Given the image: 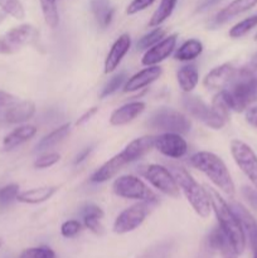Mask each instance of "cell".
Masks as SVG:
<instances>
[{"label":"cell","mask_w":257,"mask_h":258,"mask_svg":"<svg viewBox=\"0 0 257 258\" xmlns=\"http://www.w3.org/2000/svg\"><path fill=\"white\" fill-rule=\"evenodd\" d=\"M203 52V43L199 39H188L175 50L174 58L180 62H190L198 58Z\"/></svg>","instance_id":"28"},{"label":"cell","mask_w":257,"mask_h":258,"mask_svg":"<svg viewBox=\"0 0 257 258\" xmlns=\"http://www.w3.org/2000/svg\"><path fill=\"white\" fill-rule=\"evenodd\" d=\"M231 154L234 163L242 173L249 179L257 190V156L246 143L241 140L231 141Z\"/></svg>","instance_id":"11"},{"label":"cell","mask_w":257,"mask_h":258,"mask_svg":"<svg viewBox=\"0 0 257 258\" xmlns=\"http://www.w3.org/2000/svg\"><path fill=\"white\" fill-rule=\"evenodd\" d=\"M113 193L123 199H131L138 202H148L156 204L159 202L156 194L135 175H121L115 179L112 184Z\"/></svg>","instance_id":"8"},{"label":"cell","mask_w":257,"mask_h":258,"mask_svg":"<svg viewBox=\"0 0 257 258\" xmlns=\"http://www.w3.org/2000/svg\"><path fill=\"white\" fill-rule=\"evenodd\" d=\"M151 206L148 202H138L126 208L115 219L112 231L116 234H126L138 229L150 214Z\"/></svg>","instance_id":"10"},{"label":"cell","mask_w":257,"mask_h":258,"mask_svg":"<svg viewBox=\"0 0 257 258\" xmlns=\"http://www.w3.org/2000/svg\"><path fill=\"white\" fill-rule=\"evenodd\" d=\"M97 111H98V108L96 107V106L95 107L88 108V110L86 111V112L83 113L80 118H78L77 122H76V126H81V125H83V123L87 122V121H90L91 118H92V116H95L96 113H97Z\"/></svg>","instance_id":"47"},{"label":"cell","mask_w":257,"mask_h":258,"mask_svg":"<svg viewBox=\"0 0 257 258\" xmlns=\"http://www.w3.org/2000/svg\"><path fill=\"white\" fill-rule=\"evenodd\" d=\"M161 75H163V68L160 66H148L146 68L139 71L138 73L127 78L123 85V92L130 93L143 90L144 87H148L156 80H159Z\"/></svg>","instance_id":"16"},{"label":"cell","mask_w":257,"mask_h":258,"mask_svg":"<svg viewBox=\"0 0 257 258\" xmlns=\"http://www.w3.org/2000/svg\"><path fill=\"white\" fill-rule=\"evenodd\" d=\"M154 138L155 136H141V138L135 139L131 143H128L125 146L121 154L127 161V164L134 163V161L139 160L143 156H145L149 151L154 149Z\"/></svg>","instance_id":"21"},{"label":"cell","mask_w":257,"mask_h":258,"mask_svg":"<svg viewBox=\"0 0 257 258\" xmlns=\"http://www.w3.org/2000/svg\"><path fill=\"white\" fill-rule=\"evenodd\" d=\"M251 63L257 67V53H254V55H253V57H252V62Z\"/></svg>","instance_id":"51"},{"label":"cell","mask_w":257,"mask_h":258,"mask_svg":"<svg viewBox=\"0 0 257 258\" xmlns=\"http://www.w3.org/2000/svg\"><path fill=\"white\" fill-rule=\"evenodd\" d=\"M171 249H173V243L170 241L159 242L149 247L138 258H168L170 256Z\"/></svg>","instance_id":"33"},{"label":"cell","mask_w":257,"mask_h":258,"mask_svg":"<svg viewBox=\"0 0 257 258\" xmlns=\"http://www.w3.org/2000/svg\"><path fill=\"white\" fill-rule=\"evenodd\" d=\"M216 248L211 244V242L208 241V238L204 239L203 244H202L201 249H199L198 258H213Z\"/></svg>","instance_id":"44"},{"label":"cell","mask_w":257,"mask_h":258,"mask_svg":"<svg viewBox=\"0 0 257 258\" xmlns=\"http://www.w3.org/2000/svg\"><path fill=\"white\" fill-rule=\"evenodd\" d=\"M58 186L44 185L39 188H32L18 194L17 201L24 204H40L49 201L58 191Z\"/></svg>","instance_id":"23"},{"label":"cell","mask_w":257,"mask_h":258,"mask_svg":"<svg viewBox=\"0 0 257 258\" xmlns=\"http://www.w3.org/2000/svg\"><path fill=\"white\" fill-rule=\"evenodd\" d=\"M146 125L153 130H159L163 133H175L180 135H185L191 128V122L188 116L174 108L168 107H161L154 111Z\"/></svg>","instance_id":"6"},{"label":"cell","mask_w":257,"mask_h":258,"mask_svg":"<svg viewBox=\"0 0 257 258\" xmlns=\"http://www.w3.org/2000/svg\"><path fill=\"white\" fill-rule=\"evenodd\" d=\"M190 164L191 166L202 171L226 196L229 198L234 196L236 186L233 179L224 161L218 155L209 151H199L191 155Z\"/></svg>","instance_id":"3"},{"label":"cell","mask_w":257,"mask_h":258,"mask_svg":"<svg viewBox=\"0 0 257 258\" xmlns=\"http://www.w3.org/2000/svg\"><path fill=\"white\" fill-rule=\"evenodd\" d=\"M38 42L39 30L32 24H20L0 35V54H15L27 45H37Z\"/></svg>","instance_id":"5"},{"label":"cell","mask_w":257,"mask_h":258,"mask_svg":"<svg viewBox=\"0 0 257 258\" xmlns=\"http://www.w3.org/2000/svg\"><path fill=\"white\" fill-rule=\"evenodd\" d=\"M165 37H166L165 28L155 27V29H153L151 32H149L148 34H145L144 37H141L140 39H139L136 47H138L139 50H148L149 48L155 45L156 43H159L163 38Z\"/></svg>","instance_id":"31"},{"label":"cell","mask_w":257,"mask_h":258,"mask_svg":"<svg viewBox=\"0 0 257 258\" xmlns=\"http://www.w3.org/2000/svg\"><path fill=\"white\" fill-rule=\"evenodd\" d=\"M83 224L87 229H90L92 233L97 234V236H102L105 233L102 224H101V219L96 218V217H82Z\"/></svg>","instance_id":"41"},{"label":"cell","mask_w":257,"mask_h":258,"mask_svg":"<svg viewBox=\"0 0 257 258\" xmlns=\"http://www.w3.org/2000/svg\"><path fill=\"white\" fill-rule=\"evenodd\" d=\"M5 15H7V14H5V13L3 12V10H2V12H0V24H2V23L4 22V19H5Z\"/></svg>","instance_id":"52"},{"label":"cell","mask_w":257,"mask_h":258,"mask_svg":"<svg viewBox=\"0 0 257 258\" xmlns=\"http://www.w3.org/2000/svg\"><path fill=\"white\" fill-rule=\"evenodd\" d=\"M253 258H257V247H253Z\"/></svg>","instance_id":"53"},{"label":"cell","mask_w":257,"mask_h":258,"mask_svg":"<svg viewBox=\"0 0 257 258\" xmlns=\"http://www.w3.org/2000/svg\"><path fill=\"white\" fill-rule=\"evenodd\" d=\"M176 81L184 93H190L199 82V70L196 63H188L179 68L176 72Z\"/></svg>","instance_id":"25"},{"label":"cell","mask_w":257,"mask_h":258,"mask_svg":"<svg viewBox=\"0 0 257 258\" xmlns=\"http://www.w3.org/2000/svg\"><path fill=\"white\" fill-rule=\"evenodd\" d=\"M242 194H243L244 198L247 199L251 207H253L254 209H257V190L256 189L248 188V186H243L242 189Z\"/></svg>","instance_id":"45"},{"label":"cell","mask_w":257,"mask_h":258,"mask_svg":"<svg viewBox=\"0 0 257 258\" xmlns=\"http://www.w3.org/2000/svg\"><path fill=\"white\" fill-rule=\"evenodd\" d=\"M91 151H92V148H86V149H83L82 151H81L80 154H78L77 155V158H76V160H75V164H81V163H83V161L86 160V159L88 158V156H90V154H91Z\"/></svg>","instance_id":"50"},{"label":"cell","mask_w":257,"mask_h":258,"mask_svg":"<svg viewBox=\"0 0 257 258\" xmlns=\"http://www.w3.org/2000/svg\"><path fill=\"white\" fill-rule=\"evenodd\" d=\"M254 40H256V42H257V33H256V35H254Z\"/></svg>","instance_id":"55"},{"label":"cell","mask_w":257,"mask_h":258,"mask_svg":"<svg viewBox=\"0 0 257 258\" xmlns=\"http://www.w3.org/2000/svg\"><path fill=\"white\" fill-rule=\"evenodd\" d=\"M254 27H257V13L253 15H249V17L244 18L243 20L238 22L237 24H234L233 27L229 29L228 34L231 38H242L243 35H246L247 33L251 32Z\"/></svg>","instance_id":"32"},{"label":"cell","mask_w":257,"mask_h":258,"mask_svg":"<svg viewBox=\"0 0 257 258\" xmlns=\"http://www.w3.org/2000/svg\"><path fill=\"white\" fill-rule=\"evenodd\" d=\"M176 4H178V0H160L159 7L156 8L149 20V27H160L168 18L171 17Z\"/></svg>","instance_id":"29"},{"label":"cell","mask_w":257,"mask_h":258,"mask_svg":"<svg viewBox=\"0 0 257 258\" xmlns=\"http://www.w3.org/2000/svg\"><path fill=\"white\" fill-rule=\"evenodd\" d=\"M246 121L251 126L257 128V106L247 108L246 111Z\"/></svg>","instance_id":"48"},{"label":"cell","mask_w":257,"mask_h":258,"mask_svg":"<svg viewBox=\"0 0 257 258\" xmlns=\"http://www.w3.org/2000/svg\"><path fill=\"white\" fill-rule=\"evenodd\" d=\"M2 246H3V239L0 238V248H2Z\"/></svg>","instance_id":"54"},{"label":"cell","mask_w":257,"mask_h":258,"mask_svg":"<svg viewBox=\"0 0 257 258\" xmlns=\"http://www.w3.org/2000/svg\"><path fill=\"white\" fill-rule=\"evenodd\" d=\"M71 134V123H63L58 128L53 130L44 138L40 139L39 143L37 144V151H48L49 149L54 148V146L59 145L62 141L70 136Z\"/></svg>","instance_id":"27"},{"label":"cell","mask_w":257,"mask_h":258,"mask_svg":"<svg viewBox=\"0 0 257 258\" xmlns=\"http://www.w3.org/2000/svg\"><path fill=\"white\" fill-rule=\"evenodd\" d=\"M125 165H127V161L125 160L122 154H116L112 158L108 159L106 163H103L100 168L96 169V170L93 171L92 175L90 176V181L91 183L96 184L106 183V181H108L110 179H112L113 176H116V174H117Z\"/></svg>","instance_id":"18"},{"label":"cell","mask_w":257,"mask_h":258,"mask_svg":"<svg viewBox=\"0 0 257 258\" xmlns=\"http://www.w3.org/2000/svg\"><path fill=\"white\" fill-rule=\"evenodd\" d=\"M155 2L156 0H133V2L127 5V8H126V14H138V13L143 12V10L151 7Z\"/></svg>","instance_id":"40"},{"label":"cell","mask_w":257,"mask_h":258,"mask_svg":"<svg viewBox=\"0 0 257 258\" xmlns=\"http://www.w3.org/2000/svg\"><path fill=\"white\" fill-rule=\"evenodd\" d=\"M127 78L128 76L126 72H120L117 73V75L112 76V77L108 80V82L103 86L102 91H101L100 93V98H106L108 97V96L113 95L116 91H118V88L123 87V85H125V82L127 81Z\"/></svg>","instance_id":"34"},{"label":"cell","mask_w":257,"mask_h":258,"mask_svg":"<svg viewBox=\"0 0 257 258\" xmlns=\"http://www.w3.org/2000/svg\"><path fill=\"white\" fill-rule=\"evenodd\" d=\"M232 209L234 211V213L238 217L239 222H241V226L243 228L244 236L246 238H248L251 246L253 244V242L256 241L257 237V221L253 218L251 213H249L248 209L246 207L242 206L241 203H232L231 204Z\"/></svg>","instance_id":"24"},{"label":"cell","mask_w":257,"mask_h":258,"mask_svg":"<svg viewBox=\"0 0 257 258\" xmlns=\"http://www.w3.org/2000/svg\"><path fill=\"white\" fill-rule=\"evenodd\" d=\"M60 155L58 153H45L40 155L37 160L34 161L35 169H47L50 166L55 165L59 161Z\"/></svg>","instance_id":"39"},{"label":"cell","mask_w":257,"mask_h":258,"mask_svg":"<svg viewBox=\"0 0 257 258\" xmlns=\"http://www.w3.org/2000/svg\"><path fill=\"white\" fill-rule=\"evenodd\" d=\"M81 217H96V218H103V211L95 203H85L81 207Z\"/></svg>","instance_id":"42"},{"label":"cell","mask_w":257,"mask_h":258,"mask_svg":"<svg viewBox=\"0 0 257 258\" xmlns=\"http://www.w3.org/2000/svg\"><path fill=\"white\" fill-rule=\"evenodd\" d=\"M42 8L43 18L45 24L54 29L59 24V13L57 8V0H39Z\"/></svg>","instance_id":"30"},{"label":"cell","mask_w":257,"mask_h":258,"mask_svg":"<svg viewBox=\"0 0 257 258\" xmlns=\"http://www.w3.org/2000/svg\"><path fill=\"white\" fill-rule=\"evenodd\" d=\"M219 2H222V0H201L198 4V7H197V12L198 13L206 12V10L211 9L212 7H214V5L218 4Z\"/></svg>","instance_id":"49"},{"label":"cell","mask_w":257,"mask_h":258,"mask_svg":"<svg viewBox=\"0 0 257 258\" xmlns=\"http://www.w3.org/2000/svg\"><path fill=\"white\" fill-rule=\"evenodd\" d=\"M154 148L170 159H180L188 153V143L180 134L163 133L154 138Z\"/></svg>","instance_id":"12"},{"label":"cell","mask_w":257,"mask_h":258,"mask_svg":"<svg viewBox=\"0 0 257 258\" xmlns=\"http://www.w3.org/2000/svg\"><path fill=\"white\" fill-rule=\"evenodd\" d=\"M181 106L191 117L197 118L202 123L213 130H221L226 126L228 118L222 116L213 106H209L198 96L184 93L181 96Z\"/></svg>","instance_id":"7"},{"label":"cell","mask_w":257,"mask_h":258,"mask_svg":"<svg viewBox=\"0 0 257 258\" xmlns=\"http://www.w3.org/2000/svg\"><path fill=\"white\" fill-rule=\"evenodd\" d=\"M236 72L237 68L232 63H223V64L217 66L213 70L209 71L203 78L204 87L216 91L224 90L233 80Z\"/></svg>","instance_id":"14"},{"label":"cell","mask_w":257,"mask_h":258,"mask_svg":"<svg viewBox=\"0 0 257 258\" xmlns=\"http://www.w3.org/2000/svg\"><path fill=\"white\" fill-rule=\"evenodd\" d=\"M212 203V211L216 214L219 228L222 229L229 243L238 254H242L246 247V236L241 226L238 217L232 209L231 204L227 203L223 197L213 188H207Z\"/></svg>","instance_id":"2"},{"label":"cell","mask_w":257,"mask_h":258,"mask_svg":"<svg viewBox=\"0 0 257 258\" xmlns=\"http://www.w3.org/2000/svg\"><path fill=\"white\" fill-rule=\"evenodd\" d=\"M81 229H82V224L77 219H70L60 226V234L65 238H73L80 233Z\"/></svg>","instance_id":"38"},{"label":"cell","mask_w":257,"mask_h":258,"mask_svg":"<svg viewBox=\"0 0 257 258\" xmlns=\"http://www.w3.org/2000/svg\"><path fill=\"white\" fill-rule=\"evenodd\" d=\"M35 103L30 100H24L8 106L4 113V120L8 123H23L30 120L35 113Z\"/></svg>","instance_id":"19"},{"label":"cell","mask_w":257,"mask_h":258,"mask_svg":"<svg viewBox=\"0 0 257 258\" xmlns=\"http://www.w3.org/2000/svg\"><path fill=\"white\" fill-rule=\"evenodd\" d=\"M0 8L7 15L23 19L25 17V10L20 0H0Z\"/></svg>","instance_id":"35"},{"label":"cell","mask_w":257,"mask_h":258,"mask_svg":"<svg viewBox=\"0 0 257 258\" xmlns=\"http://www.w3.org/2000/svg\"><path fill=\"white\" fill-rule=\"evenodd\" d=\"M170 171L194 212L201 218H208L212 212V203L207 189H204L191 174L181 166H173Z\"/></svg>","instance_id":"4"},{"label":"cell","mask_w":257,"mask_h":258,"mask_svg":"<svg viewBox=\"0 0 257 258\" xmlns=\"http://www.w3.org/2000/svg\"><path fill=\"white\" fill-rule=\"evenodd\" d=\"M138 173L159 191L171 198L180 196V188L170 169L159 164H146L138 168Z\"/></svg>","instance_id":"9"},{"label":"cell","mask_w":257,"mask_h":258,"mask_svg":"<svg viewBox=\"0 0 257 258\" xmlns=\"http://www.w3.org/2000/svg\"><path fill=\"white\" fill-rule=\"evenodd\" d=\"M146 105L143 101H133L116 108L110 116V123L112 126H123L133 122L145 111Z\"/></svg>","instance_id":"17"},{"label":"cell","mask_w":257,"mask_h":258,"mask_svg":"<svg viewBox=\"0 0 257 258\" xmlns=\"http://www.w3.org/2000/svg\"><path fill=\"white\" fill-rule=\"evenodd\" d=\"M218 251L222 253V258H238L239 254L234 251V248L232 247V244L229 243L228 238L224 237L223 241L219 244Z\"/></svg>","instance_id":"43"},{"label":"cell","mask_w":257,"mask_h":258,"mask_svg":"<svg viewBox=\"0 0 257 258\" xmlns=\"http://www.w3.org/2000/svg\"><path fill=\"white\" fill-rule=\"evenodd\" d=\"M19 193V185L15 183L8 184V185L0 188V206H9L10 203L17 201Z\"/></svg>","instance_id":"36"},{"label":"cell","mask_w":257,"mask_h":258,"mask_svg":"<svg viewBox=\"0 0 257 258\" xmlns=\"http://www.w3.org/2000/svg\"><path fill=\"white\" fill-rule=\"evenodd\" d=\"M176 40H178V34L173 33V34L166 35L160 42L149 48L144 53L143 58H141L143 66H145V67H148V66H158L159 63L170 57L173 54L174 49H175Z\"/></svg>","instance_id":"13"},{"label":"cell","mask_w":257,"mask_h":258,"mask_svg":"<svg viewBox=\"0 0 257 258\" xmlns=\"http://www.w3.org/2000/svg\"><path fill=\"white\" fill-rule=\"evenodd\" d=\"M257 5V0H233L227 7L219 10L213 18V25H222L237 15L251 10Z\"/></svg>","instance_id":"20"},{"label":"cell","mask_w":257,"mask_h":258,"mask_svg":"<svg viewBox=\"0 0 257 258\" xmlns=\"http://www.w3.org/2000/svg\"><path fill=\"white\" fill-rule=\"evenodd\" d=\"M229 111L242 112L257 101V67L252 63L237 68L233 80L218 92Z\"/></svg>","instance_id":"1"},{"label":"cell","mask_w":257,"mask_h":258,"mask_svg":"<svg viewBox=\"0 0 257 258\" xmlns=\"http://www.w3.org/2000/svg\"><path fill=\"white\" fill-rule=\"evenodd\" d=\"M19 258H55V253L52 248L47 246L32 247L22 252Z\"/></svg>","instance_id":"37"},{"label":"cell","mask_w":257,"mask_h":258,"mask_svg":"<svg viewBox=\"0 0 257 258\" xmlns=\"http://www.w3.org/2000/svg\"><path fill=\"white\" fill-rule=\"evenodd\" d=\"M37 127L34 125H20L10 131L4 139H3V149L5 151L14 150L18 146L23 145L27 141L32 140L37 135Z\"/></svg>","instance_id":"22"},{"label":"cell","mask_w":257,"mask_h":258,"mask_svg":"<svg viewBox=\"0 0 257 258\" xmlns=\"http://www.w3.org/2000/svg\"><path fill=\"white\" fill-rule=\"evenodd\" d=\"M91 12L95 15L96 22L102 29L107 28L112 23L115 8L110 0H91Z\"/></svg>","instance_id":"26"},{"label":"cell","mask_w":257,"mask_h":258,"mask_svg":"<svg viewBox=\"0 0 257 258\" xmlns=\"http://www.w3.org/2000/svg\"><path fill=\"white\" fill-rule=\"evenodd\" d=\"M15 101H17V98H15L14 95L0 90V107H8L12 103H14Z\"/></svg>","instance_id":"46"},{"label":"cell","mask_w":257,"mask_h":258,"mask_svg":"<svg viewBox=\"0 0 257 258\" xmlns=\"http://www.w3.org/2000/svg\"><path fill=\"white\" fill-rule=\"evenodd\" d=\"M130 48L131 37L127 33H123V34H121L120 37L113 42L112 47L108 50L107 55H106L105 63H103V72H105L106 75L115 72L116 68L120 66L121 60H122L123 57L128 53Z\"/></svg>","instance_id":"15"}]
</instances>
